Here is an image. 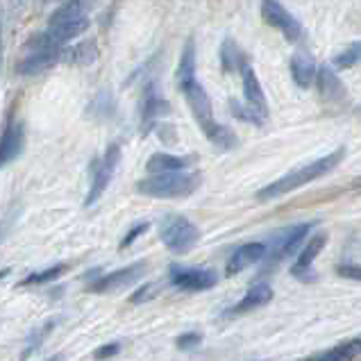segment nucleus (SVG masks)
<instances>
[{"mask_svg":"<svg viewBox=\"0 0 361 361\" xmlns=\"http://www.w3.org/2000/svg\"><path fill=\"white\" fill-rule=\"evenodd\" d=\"M182 96L187 100V105L191 107V114L195 118V123L200 126V130L204 132V137L209 139V143L216 150H234L239 146V137L228 128L223 126L214 118V109H212V98L209 94L204 91V87L200 85L198 80L189 82L184 85L182 89Z\"/></svg>","mask_w":361,"mask_h":361,"instance_id":"f257e3e1","label":"nucleus"},{"mask_svg":"<svg viewBox=\"0 0 361 361\" xmlns=\"http://www.w3.org/2000/svg\"><path fill=\"white\" fill-rule=\"evenodd\" d=\"M343 157H345V150L338 148L334 152L325 154V157H321V159L309 161V164H305V166L282 175L280 180L271 182L268 187L259 189V191H257V200H262V202L275 200V198H282V195L291 193V191L300 189V187H307V184H312L314 180L323 178V175H327V173H332L338 164L343 161Z\"/></svg>","mask_w":361,"mask_h":361,"instance_id":"f03ea898","label":"nucleus"},{"mask_svg":"<svg viewBox=\"0 0 361 361\" xmlns=\"http://www.w3.org/2000/svg\"><path fill=\"white\" fill-rule=\"evenodd\" d=\"M202 184L200 173H166V175H150L146 180L137 182V193L148 198H187L198 191Z\"/></svg>","mask_w":361,"mask_h":361,"instance_id":"7ed1b4c3","label":"nucleus"},{"mask_svg":"<svg viewBox=\"0 0 361 361\" xmlns=\"http://www.w3.org/2000/svg\"><path fill=\"white\" fill-rule=\"evenodd\" d=\"M89 9H91V3H64L55 9L53 16H50L46 35L53 39L57 46L64 48L66 41L75 39L78 35L89 30L91 25L87 18Z\"/></svg>","mask_w":361,"mask_h":361,"instance_id":"20e7f679","label":"nucleus"},{"mask_svg":"<svg viewBox=\"0 0 361 361\" xmlns=\"http://www.w3.org/2000/svg\"><path fill=\"white\" fill-rule=\"evenodd\" d=\"M200 230L198 225L191 223L187 216L180 214H166L159 221V239L161 243L169 247L175 255H184L189 252L191 247L200 241Z\"/></svg>","mask_w":361,"mask_h":361,"instance_id":"39448f33","label":"nucleus"},{"mask_svg":"<svg viewBox=\"0 0 361 361\" xmlns=\"http://www.w3.org/2000/svg\"><path fill=\"white\" fill-rule=\"evenodd\" d=\"M118 161H121V146H118V143H109L105 154H102L100 159H94V164H91L94 175H91V187H89V193H87L85 207L96 204L100 195L107 191L111 178H114V173L118 169Z\"/></svg>","mask_w":361,"mask_h":361,"instance_id":"423d86ee","label":"nucleus"},{"mask_svg":"<svg viewBox=\"0 0 361 361\" xmlns=\"http://www.w3.org/2000/svg\"><path fill=\"white\" fill-rule=\"evenodd\" d=\"M169 282L175 288H180V291L198 293V291H207V288L216 286L219 273L212 271V268H200V266H171Z\"/></svg>","mask_w":361,"mask_h":361,"instance_id":"0eeeda50","label":"nucleus"},{"mask_svg":"<svg viewBox=\"0 0 361 361\" xmlns=\"http://www.w3.org/2000/svg\"><path fill=\"white\" fill-rule=\"evenodd\" d=\"M314 230V223H300V225H293L280 234H275V239L271 243V247L266 245V257L264 262L268 266H277L282 259H286L288 255H293L300 243L307 239V234Z\"/></svg>","mask_w":361,"mask_h":361,"instance_id":"6e6552de","label":"nucleus"},{"mask_svg":"<svg viewBox=\"0 0 361 361\" xmlns=\"http://www.w3.org/2000/svg\"><path fill=\"white\" fill-rule=\"evenodd\" d=\"M25 150V126L23 121L14 118V107L5 118L3 134H0V171L18 159Z\"/></svg>","mask_w":361,"mask_h":361,"instance_id":"1a4fd4ad","label":"nucleus"},{"mask_svg":"<svg viewBox=\"0 0 361 361\" xmlns=\"http://www.w3.org/2000/svg\"><path fill=\"white\" fill-rule=\"evenodd\" d=\"M262 18L271 27L280 30L286 41H291V44L300 41V37H302L300 20H298L293 14H288L282 3H275V0H264V3H262Z\"/></svg>","mask_w":361,"mask_h":361,"instance_id":"9d476101","label":"nucleus"},{"mask_svg":"<svg viewBox=\"0 0 361 361\" xmlns=\"http://www.w3.org/2000/svg\"><path fill=\"white\" fill-rule=\"evenodd\" d=\"M143 268H146V262H134L132 266L118 268V271H111L107 275H100L98 280L89 284L87 291L89 293H111V291H118V288H126L146 273Z\"/></svg>","mask_w":361,"mask_h":361,"instance_id":"9b49d317","label":"nucleus"},{"mask_svg":"<svg viewBox=\"0 0 361 361\" xmlns=\"http://www.w3.org/2000/svg\"><path fill=\"white\" fill-rule=\"evenodd\" d=\"M241 82H243V96H245V105L250 107L255 114H259L264 121L268 116V100H266V94L262 89V82L257 78V73L252 71V66L243 61L241 64Z\"/></svg>","mask_w":361,"mask_h":361,"instance_id":"f8f14e48","label":"nucleus"},{"mask_svg":"<svg viewBox=\"0 0 361 361\" xmlns=\"http://www.w3.org/2000/svg\"><path fill=\"white\" fill-rule=\"evenodd\" d=\"M169 107L171 105L166 100L159 98L152 82L146 85V89H143V98H141V134L143 137H146V134L154 128V121L164 114H169Z\"/></svg>","mask_w":361,"mask_h":361,"instance_id":"ddd939ff","label":"nucleus"},{"mask_svg":"<svg viewBox=\"0 0 361 361\" xmlns=\"http://www.w3.org/2000/svg\"><path fill=\"white\" fill-rule=\"evenodd\" d=\"M264 257H266V243H262V241L243 243L230 255L228 264H225V275L234 277L236 273L245 271L247 266H252L257 262H264Z\"/></svg>","mask_w":361,"mask_h":361,"instance_id":"4468645a","label":"nucleus"},{"mask_svg":"<svg viewBox=\"0 0 361 361\" xmlns=\"http://www.w3.org/2000/svg\"><path fill=\"white\" fill-rule=\"evenodd\" d=\"M61 59H64V48L37 50V53H30L20 61L16 71H18V75H37V73H44L48 68H53L55 64H61Z\"/></svg>","mask_w":361,"mask_h":361,"instance_id":"2eb2a0df","label":"nucleus"},{"mask_svg":"<svg viewBox=\"0 0 361 361\" xmlns=\"http://www.w3.org/2000/svg\"><path fill=\"white\" fill-rule=\"evenodd\" d=\"M327 243V234L325 232H318V234H312V239L307 241V245L302 247V252H298V259L291 268V273L295 277H300V280H312V264L318 259V255L323 252V247Z\"/></svg>","mask_w":361,"mask_h":361,"instance_id":"dca6fc26","label":"nucleus"},{"mask_svg":"<svg viewBox=\"0 0 361 361\" xmlns=\"http://www.w3.org/2000/svg\"><path fill=\"white\" fill-rule=\"evenodd\" d=\"M316 87H318V94H321V98L325 102H341L348 96L341 78L336 75V71L332 66L316 68Z\"/></svg>","mask_w":361,"mask_h":361,"instance_id":"f3484780","label":"nucleus"},{"mask_svg":"<svg viewBox=\"0 0 361 361\" xmlns=\"http://www.w3.org/2000/svg\"><path fill=\"white\" fill-rule=\"evenodd\" d=\"M273 300V288L268 286V284H255V286H250L245 291V295L241 298L239 302H236L232 309H228L225 312V316H239V314H247V312H252V309H257V307H264V305H268Z\"/></svg>","mask_w":361,"mask_h":361,"instance_id":"a211bd4d","label":"nucleus"},{"mask_svg":"<svg viewBox=\"0 0 361 361\" xmlns=\"http://www.w3.org/2000/svg\"><path fill=\"white\" fill-rule=\"evenodd\" d=\"M193 157H178V154H166V152H157L152 154L146 164V171L152 175H166V173H187L191 166Z\"/></svg>","mask_w":361,"mask_h":361,"instance_id":"6ab92c4d","label":"nucleus"},{"mask_svg":"<svg viewBox=\"0 0 361 361\" xmlns=\"http://www.w3.org/2000/svg\"><path fill=\"white\" fill-rule=\"evenodd\" d=\"M291 78L300 89H309L316 80V61L307 50H298L291 59Z\"/></svg>","mask_w":361,"mask_h":361,"instance_id":"aec40b11","label":"nucleus"},{"mask_svg":"<svg viewBox=\"0 0 361 361\" xmlns=\"http://www.w3.org/2000/svg\"><path fill=\"white\" fill-rule=\"evenodd\" d=\"M98 59V44L96 39H85L80 44L64 48V64H73V66H91Z\"/></svg>","mask_w":361,"mask_h":361,"instance_id":"412c9836","label":"nucleus"},{"mask_svg":"<svg viewBox=\"0 0 361 361\" xmlns=\"http://www.w3.org/2000/svg\"><path fill=\"white\" fill-rule=\"evenodd\" d=\"M193 80H195V41L191 37L182 48L180 64H178V71H175V82H178V89H182L184 85H189Z\"/></svg>","mask_w":361,"mask_h":361,"instance_id":"4be33fe9","label":"nucleus"},{"mask_svg":"<svg viewBox=\"0 0 361 361\" xmlns=\"http://www.w3.org/2000/svg\"><path fill=\"white\" fill-rule=\"evenodd\" d=\"M114 111H116V102H114V96H111V91L100 89L94 96V100H91L87 114L94 121H109L114 116Z\"/></svg>","mask_w":361,"mask_h":361,"instance_id":"5701e85b","label":"nucleus"},{"mask_svg":"<svg viewBox=\"0 0 361 361\" xmlns=\"http://www.w3.org/2000/svg\"><path fill=\"white\" fill-rule=\"evenodd\" d=\"M361 341L359 338H350V341H343L334 345L332 350H327L321 357H316V361H353L359 355Z\"/></svg>","mask_w":361,"mask_h":361,"instance_id":"b1692460","label":"nucleus"},{"mask_svg":"<svg viewBox=\"0 0 361 361\" xmlns=\"http://www.w3.org/2000/svg\"><path fill=\"white\" fill-rule=\"evenodd\" d=\"M68 271L66 264H57V266H50V268H44V271H35L30 273L25 280H20L18 286H39V284H48V282H55L57 277H61Z\"/></svg>","mask_w":361,"mask_h":361,"instance_id":"393cba45","label":"nucleus"},{"mask_svg":"<svg viewBox=\"0 0 361 361\" xmlns=\"http://www.w3.org/2000/svg\"><path fill=\"white\" fill-rule=\"evenodd\" d=\"M53 329H55V321H48L44 325H39L37 329H32L30 336L25 338V348H23V353H20V361H25L27 357H32L37 350L41 348V343L46 341V336L53 332Z\"/></svg>","mask_w":361,"mask_h":361,"instance_id":"a878e982","label":"nucleus"},{"mask_svg":"<svg viewBox=\"0 0 361 361\" xmlns=\"http://www.w3.org/2000/svg\"><path fill=\"white\" fill-rule=\"evenodd\" d=\"M243 61L245 59L241 55L239 46H236L232 39H225L223 46H221V66H223L225 73H234L236 68H241Z\"/></svg>","mask_w":361,"mask_h":361,"instance_id":"bb28decb","label":"nucleus"},{"mask_svg":"<svg viewBox=\"0 0 361 361\" xmlns=\"http://www.w3.org/2000/svg\"><path fill=\"white\" fill-rule=\"evenodd\" d=\"M359 41H353L345 50H341L336 57H334V68H350V66H355L357 61H359Z\"/></svg>","mask_w":361,"mask_h":361,"instance_id":"cd10ccee","label":"nucleus"},{"mask_svg":"<svg viewBox=\"0 0 361 361\" xmlns=\"http://www.w3.org/2000/svg\"><path fill=\"white\" fill-rule=\"evenodd\" d=\"M230 111H232L234 118L245 121V123H252V126H262V123H264V118L259 114H255L250 107L241 105V102H236V100H230Z\"/></svg>","mask_w":361,"mask_h":361,"instance_id":"c85d7f7f","label":"nucleus"},{"mask_svg":"<svg viewBox=\"0 0 361 361\" xmlns=\"http://www.w3.org/2000/svg\"><path fill=\"white\" fill-rule=\"evenodd\" d=\"M157 293H159V284H154V282L143 284V286H139L137 291H134V293L130 295V302H132V305H143V302L152 300V298L157 295Z\"/></svg>","mask_w":361,"mask_h":361,"instance_id":"c756f323","label":"nucleus"},{"mask_svg":"<svg viewBox=\"0 0 361 361\" xmlns=\"http://www.w3.org/2000/svg\"><path fill=\"white\" fill-rule=\"evenodd\" d=\"M202 343V336L198 332H184L180 334L178 338H175V345H178V350H193L198 348Z\"/></svg>","mask_w":361,"mask_h":361,"instance_id":"7c9ffc66","label":"nucleus"},{"mask_svg":"<svg viewBox=\"0 0 361 361\" xmlns=\"http://www.w3.org/2000/svg\"><path fill=\"white\" fill-rule=\"evenodd\" d=\"M16 216H18V207L14 204L12 209H9L3 219H0V245H3V241L7 239V234H9V230H12V225L16 223Z\"/></svg>","mask_w":361,"mask_h":361,"instance_id":"2f4dec72","label":"nucleus"},{"mask_svg":"<svg viewBox=\"0 0 361 361\" xmlns=\"http://www.w3.org/2000/svg\"><path fill=\"white\" fill-rule=\"evenodd\" d=\"M148 228H150V223H146V221L134 225V228H132L126 236H123V241H121V250H126V247H130L134 241L139 239V236H141L143 232H148Z\"/></svg>","mask_w":361,"mask_h":361,"instance_id":"473e14b6","label":"nucleus"},{"mask_svg":"<svg viewBox=\"0 0 361 361\" xmlns=\"http://www.w3.org/2000/svg\"><path fill=\"white\" fill-rule=\"evenodd\" d=\"M118 353H121V343H105V345H100L96 353H94V359L105 361V359L116 357Z\"/></svg>","mask_w":361,"mask_h":361,"instance_id":"72a5a7b5","label":"nucleus"},{"mask_svg":"<svg viewBox=\"0 0 361 361\" xmlns=\"http://www.w3.org/2000/svg\"><path fill=\"white\" fill-rule=\"evenodd\" d=\"M336 273L341 277H353V280H359L361 273H359V266H338Z\"/></svg>","mask_w":361,"mask_h":361,"instance_id":"f704fd0d","label":"nucleus"},{"mask_svg":"<svg viewBox=\"0 0 361 361\" xmlns=\"http://www.w3.org/2000/svg\"><path fill=\"white\" fill-rule=\"evenodd\" d=\"M0 71H3V27H0Z\"/></svg>","mask_w":361,"mask_h":361,"instance_id":"c9c22d12","label":"nucleus"},{"mask_svg":"<svg viewBox=\"0 0 361 361\" xmlns=\"http://www.w3.org/2000/svg\"><path fill=\"white\" fill-rule=\"evenodd\" d=\"M7 275H9V268H3V271H0V280H5Z\"/></svg>","mask_w":361,"mask_h":361,"instance_id":"e433bc0d","label":"nucleus"},{"mask_svg":"<svg viewBox=\"0 0 361 361\" xmlns=\"http://www.w3.org/2000/svg\"><path fill=\"white\" fill-rule=\"evenodd\" d=\"M305 361H316V357H314V359H305Z\"/></svg>","mask_w":361,"mask_h":361,"instance_id":"4c0bfd02","label":"nucleus"},{"mask_svg":"<svg viewBox=\"0 0 361 361\" xmlns=\"http://www.w3.org/2000/svg\"><path fill=\"white\" fill-rule=\"evenodd\" d=\"M48 361H57V359H48Z\"/></svg>","mask_w":361,"mask_h":361,"instance_id":"58836bf2","label":"nucleus"}]
</instances>
